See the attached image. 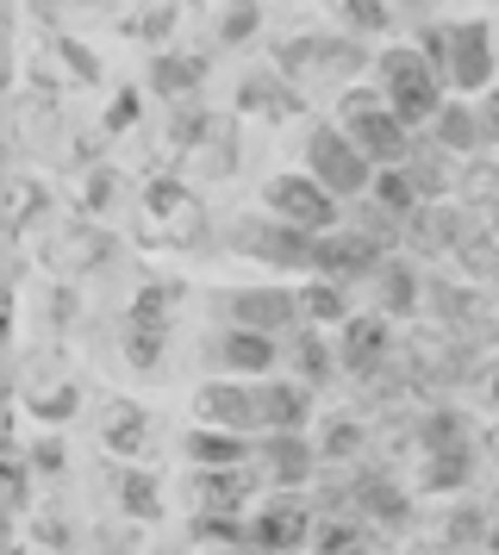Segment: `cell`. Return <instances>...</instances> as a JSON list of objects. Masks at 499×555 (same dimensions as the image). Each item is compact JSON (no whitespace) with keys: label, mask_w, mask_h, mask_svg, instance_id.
<instances>
[{"label":"cell","mask_w":499,"mask_h":555,"mask_svg":"<svg viewBox=\"0 0 499 555\" xmlns=\"http://www.w3.org/2000/svg\"><path fill=\"white\" fill-rule=\"evenodd\" d=\"M419 51L437 63V76L456 101H481L487 88H499V26L487 13L469 20H431L419 31Z\"/></svg>","instance_id":"6da1fadb"},{"label":"cell","mask_w":499,"mask_h":555,"mask_svg":"<svg viewBox=\"0 0 499 555\" xmlns=\"http://www.w3.org/2000/svg\"><path fill=\"white\" fill-rule=\"evenodd\" d=\"M274 69L294 81L299 94H312V88H356L362 69H374V51L362 38H349V31H287V38H274Z\"/></svg>","instance_id":"7a4b0ae2"},{"label":"cell","mask_w":499,"mask_h":555,"mask_svg":"<svg viewBox=\"0 0 499 555\" xmlns=\"http://www.w3.org/2000/svg\"><path fill=\"white\" fill-rule=\"evenodd\" d=\"M369 81H374V94L394 106L412 131H424L431 119H437V106L449 101L444 76H437V63L419 51V38H394V44H381Z\"/></svg>","instance_id":"3957f363"},{"label":"cell","mask_w":499,"mask_h":555,"mask_svg":"<svg viewBox=\"0 0 499 555\" xmlns=\"http://www.w3.org/2000/svg\"><path fill=\"white\" fill-rule=\"evenodd\" d=\"M331 119L349 131V144L369 156L374 169H399V163L412 156V138H419V131L406 126L394 106L374 94V81H356V88H344V94H337V106H331Z\"/></svg>","instance_id":"277c9868"},{"label":"cell","mask_w":499,"mask_h":555,"mask_svg":"<svg viewBox=\"0 0 499 555\" xmlns=\"http://www.w3.org/2000/svg\"><path fill=\"white\" fill-rule=\"evenodd\" d=\"M299 169L319 181L324 194H337L344 206L369 201L374 176H381L369 156L349 144V131L337 126V119H312V126H306V138H299Z\"/></svg>","instance_id":"5b68a950"},{"label":"cell","mask_w":499,"mask_h":555,"mask_svg":"<svg viewBox=\"0 0 499 555\" xmlns=\"http://www.w3.org/2000/svg\"><path fill=\"white\" fill-rule=\"evenodd\" d=\"M219 244L225 256H244V262H269V269H299V275H312V237L294 225H281L274 212H231L219 225Z\"/></svg>","instance_id":"8992f818"},{"label":"cell","mask_w":499,"mask_h":555,"mask_svg":"<svg viewBox=\"0 0 499 555\" xmlns=\"http://www.w3.org/2000/svg\"><path fill=\"white\" fill-rule=\"evenodd\" d=\"M256 206L274 212L281 225L306 231V237H324V231H337L349 219V206L337 201V194H324L306 169H281V176H269L263 181V194H256Z\"/></svg>","instance_id":"52a82bcc"},{"label":"cell","mask_w":499,"mask_h":555,"mask_svg":"<svg viewBox=\"0 0 499 555\" xmlns=\"http://www.w3.org/2000/svg\"><path fill=\"white\" fill-rule=\"evenodd\" d=\"M250 525V555H299L319 537V505L312 493H263L244 512Z\"/></svg>","instance_id":"ba28073f"},{"label":"cell","mask_w":499,"mask_h":555,"mask_svg":"<svg viewBox=\"0 0 499 555\" xmlns=\"http://www.w3.org/2000/svg\"><path fill=\"white\" fill-rule=\"evenodd\" d=\"M213 312H219V325H244V331H263V337H294L306 325V312H299V287H219L213 294Z\"/></svg>","instance_id":"9c48e42d"},{"label":"cell","mask_w":499,"mask_h":555,"mask_svg":"<svg viewBox=\"0 0 499 555\" xmlns=\"http://www.w3.org/2000/svg\"><path fill=\"white\" fill-rule=\"evenodd\" d=\"M138 237H144V244H169V250H194L200 237H206V206H200L175 176L150 181L144 206H138Z\"/></svg>","instance_id":"30bf717a"},{"label":"cell","mask_w":499,"mask_h":555,"mask_svg":"<svg viewBox=\"0 0 499 555\" xmlns=\"http://www.w3.org/2000/svg\"><path fill=\"white\" fill-rule=\"evenodd\" d=\"M200 362L225 380H269V375H281L287 344L263 337V331H244V325H219L200 337Z\"/></svg>","instance_id":"8fae6325"},{"label":"cell","mask_w":499,"mask_h":555,"mask_svg":"<svg viewBox=\"0 0 499 555\" xmlns=\"http://www.w3.org/2000/svg\"><path fill=\"white\" fill-rule=\"evenodd\" d=\"M319 443L306 437V430H269V437H256V475L269 493H306L312 480H319Z\"/></svg>","instance_id":"7c38bea8"},{"label":"cell","mask_w":499,"mask_h":555,"mask_svg":"<svg viewBox=\"0 0 499 555\" xmlns=\"http://www.w3.org/2000/svg\"><path fill=\"white\" fill-rule=\"evenodd\" d=\"M381 262H387V250L374 244V237H362V231L337 225V231H324V237H312V275L319 281H337V287H369L374 275H381Z\"/></svg>","instance_id":"4fadbf2b"},{"label":"cell","mask_w":499,"mask_h":555,"mask_svg":"<svg viewBox=\"0 0 499 555\" xmlns=\"http://www.w3.org/2000/svg\"><path fill=\"white\" fill-rule=\"evenodd\" d=\"M194 425L238 430V437H263V393H256V380H225V375L200 380Z\"/></svg>","instance_id":"5bb4252c"},{"label":"cell","mask_w":499,"mask_h":555,"mask_svg":"<svg viewBox=\"0 0 499 555\" xmlns=\"http://www.w3.org/2000/svg\"><path fill=\"white\" fill-rule=\"evenodd\" d=\"M387 356H394V319L387 312H356L337 325V362L356 380H381L387 375Z\"/></svg>","instance_id":"9a60e30c"},{"label":"cell","mask_w":499,"mask_h":555,"mask_svg":"<svg viewBox=\"0 0 499 555\" xmlns=\"http://www.w3.org/2000/svg\"><path fill=\"white\" fill-rule=\"evenodd\" d=\"M263 493L269 487L256 475V462H238V468H188V505L194 512H238L244 518Z\"/></svg>","instance_id":"2e32d148"},{"label":"cell","mask_w":499,"mask_h":555,"mask_svg":"<svg viewBox=\"0 0 499 555\" xmlns=\"http://www.w3.org/2000/svg\"><path fill=\"white\" fill-rule=\"evenodd\" d=\"M100 450L119 455V462H144V455L156 450V418H150V405L106 400V418H100Z\"/></svg>","instance_id":"e0dca14e"},{"label":"cell","mask_w":499,"mask_h":555,"mask_svg":"<svg viewBox=\"0 0 499 555\" xmlns=\"http://www.w3.org/2000/svg\"><path fill=\"white\" fill-rule=\"evenodd\" d=\"M256 393H263V437H269V430H312V418H319V405H312L319 393L294 375L256 380Z\"/></svg>","instance_id":"ac0fdd59"},{"label":"cell","mask_w":499,"mask_h":555,"mask_svg":"<svg viewBox=\"0 0 499 555\" xmlns=\"http://www.w3.org/2000/svg\"><path fill=\"white\" fill-rule=\"evenodd\" d=\"M419 138H431V144H437L444 156H456V163H474V156H487V138H481V113H474V101H456V94L437 106V119H431Z\"/></svg>","instance_id":"d6986e66"},{"label":"cell","mask_w":499,"mask_h":555,"mask_svg":"<svg viewBox=\"0 0 499 555\" xmlns=\"http://www.w3.org/2000/svg\"><path fill=\"white\" fill-rule=\"evenodd\" d=\"M100 480H113V500H119L125 518H138V525L163 518V480L150 462H113V468H100Z\"/></svg>","instance_id":"ffe728a7"},{"label":"cell","mask_w":499,"mask_h":555,"mask_svg":"<svg viewBox=\"0 0 499 555\" xmlns=\"http://www.w3.org/2000/svg\"><path fill=\"white\" fill-rule=\"evenodd\" d=\"M206 69H213V56H194V51H150V69L144 81L156 88V101H194L200 88H206Z\"/></svg>","instance_id":"44dd1931"},{"label":"cell","mask_w":499,"mask_h":555,"mask_svg":"<svg viewBox=\"0 0 499 555\" xmlns=\"http://www.w3.org/2000/svg\"><path fill=\"white\" fill-rule=\"evenodd\" d=\"M238 113H263V119H287V113H306V94H299L294 81L281 76V69H250L238 81Z\"/></svg>","instance_id":"7402d4cb"},{"label":"cell","mask_w":499,"mask_h":555,"mask_svg":"<svg viewBox=\"0 0 499 555\" xmlns=\"http://www.w3.org/2000/svg\"><path fill=\"white\" fill-rule=\"evenodd\" d=\"M100 262H113V237L100 225H69L50 237V269L69 281V275H88V269H100Z\"/></svg>","instance_id":"603a6c76"},{"label":"cell","mask_w":499,"mask_h":555,"mask_svg":"<svg viewBox=\"0 0 499 555\" xmlns=\"http://www.w3.org/2000/svg\"><path fill=\"white\" fill-rule=\"evenodd\" d=\"M281 369H287L294 380H306L312 393H319V387H331V380L344 375V362H337V350H331V344L319 337V325H299L294 337H287V362H281Z\"/></svg>","instance_id":"cb8c5ba5"},{"label":"cell","mask_w":499,"mask_h":555,"mask_svg":"<svg viewBox=\"0 0 499 555\" xmlns=\"http://www.w3.org/2000/svg\"><path fill=\"white\" fill-rule=\"evenodd\" d=\"M181 455H188V468H238V462H256V437L194 425L181 437Z\"/></svg>","instance_id":"d4e9b609"},{"label":"cell","mask_w":499,"mask_h":555,"mask_svg":"<svg viewBox=\"0 0 499 555\" xmlns=\"http://www.w3.org/2000/svg\"><path fill=\"white\" fill-rule=\"evenodd\" d=\"M474 462H481V443H462V450H424L419 455V493H456V487H469Z\"/></svg>","instance_id":"484cf974"},{"label":"cell","mask_w":499,"mask_h":555,"mask_svg":"<svg viewBox=\"0 0 499 555\" xmlns=\"http://www.w3.org/2000/svg\"><path fill=\"white\" fill-rule=\"evenodd\" d=\"M374 287V306H381V312H387V319H412V312H419V269H412V262H406V256H387V262H381V275L369 281Z\"/></svg>","instance_id":"4316f807"},{"label":"cell","mask_w":499,"mask_h":555,"mask_svg":"<svg viewBox=\"0 0 499 555\" xmlns=\"http://www.w3.org/2000/svg\"><path fill=\"white\" fill-rule=\"evenodd\" d=\"M188 156H194V169L206 181H225L231 169H238V119L213 113V119H206V131H200V144Z\"/></svg>","instance_id":"83f0119b"},{"label":"cell","mask_w":499,"mask_h":555,"mask_svg":"<svg viewBox=\"0 0 499 555\" xmlns=\"http://www.w3.org/2000/svg\"><path fill=\"white\" fill-rule=\"evenodd\" d=\"M331 26L369 44V38H394V31H399V13H394V0H337Z\"/></svg>","instance_id":"f1b7e54d"},{"label":"cell","mask_w":499,"mask_h":555,"mask_svg":"<svg viewBox=\"0 0 499 555\" xmlns=\"http://www.w3.org/2000/svg\"><path fill=\"white\" fill-rule=\"evenodd\" d=\"M299 312H306V325H344V319H356L349 287H337V281H319V275L299 281Z\"/></svg>","instance_id":"f546056e"},{"label":"cell","mask_w":499,"mask_h":555,"mask_svg":"<svg viewBox=\"0 0 499 555\" xmlns=\"http://www.w3.org/2000/svg\"><path fill=\"white\" fill-rule=\"evenodd\" d=\"M188 543L194 550H250V525L238 512H194L188 518Z\"/></svg>","instance_id":"4dcf8cb0"},{"label":"cell","mask_w":499,"mask_h":555,"mask_svg":"<svg viewBox=\"0 0 499 555\" xmlns=\"http://www.w3.org/2000/svg\"><path fill=\"white\" fill-rule=\"evenodd\" d=\"M349 225L362 231V237H374V244H381L387 256L406 250V237H412V225H406L399 212H387L381 201H356V206H349Z\"/></svg>","instance_id":"1f68e13d"},{"label":"cell","mask_w":499,"mask_h":555,"mask_svg":"<svg viewBox=\"0 0 499 555\" xmlns=\"http://www.w3.org/2000/svg\"><path fill=\"white\" fill-rule=\"evenodd\" d=\"M25 405H31V418L44 430H56V425H69L75 412H81V387L75 380H56V387H31L25 393Z\"/></svg>","instance_id":"d6a6232c"},{"label":"cell","mask_w":499,"mask_h":555,"mask_svg":"<svg viewBox=\"0 0 499 555\" xmlns=\"http://www.w3.org/2000/svg\"><path fill=\"white\" fill-rule=\"evenodd\" d=\"M312 443H319V455L331 462V468H356V455H362V443H369V430L344 412V418H331L324 437H312Z\"/></svg>","instance_id":"836d02e7"},{"label":"cell","mask_w":499,"mask_h":555,"mask_svg":"<svg viewBox=\"0 0 499 555\" xmlns=\"http://www.w3.org/2000/svg\"><path fill=\"white\" fill-rule=\"evenodd\" d=\"M169 300H181V281H144V287H138V300H131V319H125V325L169 331V312H175Z\"/></svg>","instance_id":"e575fe53"},{"label":"cell","mask_w":499,"mask_h":555,"mask_svg":"<svg viewBox=\"0 0 499 555\" xmlns=\"http://www.w3.org/2000/svg\"><path fill=\"white\" fill-rule=\"evenodd\" d=\"M369 201H381L387 212H399L406 225H412V219L424 212L419 188H412V176H406V169H381V176H374V188H369Z\"/></svg>","instance_id":"d590c367"},{"label":"cell","mask_w":499,"mask_h":555,"mask_svg":"<svg viewBox=\"0 0 499 555\" xmlns=\"http://www.w3.org/2000/svg\"><path fill=\"white\" fill-rule=\"evenodd\" d=\"M256 26H263V0H225V7H219V44H225V51L250 44Z\"/></svg>","instance_id":"8d00e7d4"},{"label":"cell","mask_w":499,"mask_h":555,"mask_svg":"<svg viewBox=\"0 0 499 555\" xmlns=\"http://www.w3.org/2000/svg\"><path fill=\"white\" fill-rule=\"evenodd\" d=\"M125 362H131L138 375H163V331L125 325Z\"/></svg>","instance_id":"74e56055"},{"label":"cell","mask_w":499,"mask_h":555,"mask_svg":"<svg viewBox=\"0 0 499 555\" xmlns=\"http://www.w3.org/2000/svg\"><path fill=\"white\" fill-rule=\"evenodd\" d=\"M20 455L31 462V475H63V468H69V450H63V437H56V430H38Z\"/></svg>","instance_id":"f35d334b"},{"label":"cell","mask_w":499,"mask_h":555,"mask_svg":"<svg viewBox=\"0 0 499 555\" xmlns=\"http://www.w3.org/2000/svg\"><path fill=\"white\" fill-rule=\"evenodd\" d=\"M113 201H119V176H113V169H94V176H88V188H81V212H88V219H100Z\"/></svg>","instance_id":"ab89813d"},{"label":"cell","mask_w":499,"mask_h":555,"mask_svg":"<svg viewBox=\"0 0 499 555\" xmlns=\"http://www.w3.org/2000/svg\"><path fill=\"white\" fill-rule=\"evenodd\" d=\"M13 201H20V206H13V231H31V225H38V212H44V188H38V181H13Z\"/></svg>","instance_id":"60d3db41"},{"label":"cell","mask_w":499,"mask_h":555,"mask_svg":"<svg viewBox=\"0 0 499 555\" xmlns=\"http://www.w3.org/2000/svg\"><path fill=\"white\" fill-rule=\"evenodd\" d=\"M7 512H31V462H25L20 450L7 455Z\"/></svg>","instance_id":"b9f144b4"},{"label":"cell","mask_w":499,"mask_h":555,"mask_svg":"<svg viewBox=\"0 0 499 555\" xmlns=\"http://www.w3.org/2000/svg\"><path fill=\"white\" fill-rule=\"evenodd\" d=\"M56 56L69 63V76H75V81H88V88L100 81V63L88 56V44H75V38H56Z\"/></svg>","instance_id":"7bdbcfd3"},{"label":"cell","mask_w":499,"mask_h":555,"mask_svg":"<svg viewBox=\"0 0 499 555\" xmlns=\"http://www.w3.org/2000/svg\"><path fill=\"white\" fill-rule=\"evenodd\" d=\"M474 113H481V138H487V156L499 151V88H487L481 101H474Z\"/></svg>","instance_id":"ee69618b"},{"label":"cell","mask_w":499,"mask_h":555,"mask_svg":"<svg viewBox=\"0 0 499 555\" xmlns=\"http://www.w3.org/2000/svg\"><path fill=\"white\" fill-rule=\"evenodd\" d=\"M131 119H138V94L125 88L119 101H113V113H106V138H113V131H125V126H131Z\"/></svg>","instance_id":"f6af8a7d"},{"label":"cell","mask_w":499,"mask_h":555,"mask_svg":"<svg viewBox=\"0 0 499 555\" xmlns=\"http://www.w3.org/2000/svg\"><path fill=\"white\" fill-rule=\"evenodd\" d=\"M75 319V294L63 287V294H50V325H69Z\"/></svg>","instance_id":"bcb514c9"},{"label":"cell","mask_w":499,"mask_h":555,"mask_svg":"<svg viewBox=\"0 0 499 555\" xmlns=\"http://www.w3.org/2000/svg\"><path fill=\"white\" fill-rule=\"evenodd\" d=\"M481 400L499 412V362H487V369H481Z\"/></svg>","instance_id":"7dc6e473"},{"label":"cell","mask_w":499,"mask_h":555,"mask_svg":"<svg viewBox=\"0 0 499 555\" xmlns=\"http://www.w3.org/2000/svg\"><path fill=\"white\" fill-rule=\"evenodd\" d=\"M481 450L494 455V468H499V430H487V443H481Z\"/></svg>","instance_id":"c3c4849f"},{"label":"cell","mask_w":499,"mask_h":555,"mask_svg":"<svg viewBox=\"0 0 499 555\" xmlns=\"http://www.w3.org/2000/svg\"><path fill=\"white\" fill-rule=\"evenodd\" d=\"M481 555H499V525L487 530V550H481Z\"/></svg>","instance_id":"681fc988"},{"label":"cell","mask_w":499,"mask_h":555,"mask_svg":"<svg viewBox=\"0 0 499 555\" xmlns=\"http://www.w3.org/2000/svg\"><path fill=\"white\" fill-rule=\"evenodd\" d=\"M487 231H494V237H499V206H487Z\"/></svg>","instance_id":"f907efd6"},{"label":"cell","mask_w":499,"mask_h":555,"mask_svg":"<svg viewBox=\"0 0 499 555\" xmlns=\"http://www.w3.org/2000/svg\"><path fill=\"white\" fill-rule=\"evenodd\" d=\"M206 555H250V550H206Z\"/></svg>","instance_id":"816d5d0a"},{"label":"cell","mask_w":499,"mask_h":555,"mask_svg":"<svg viewBox=\"0 0 499 555\" xmlns=\"http://www.w3.org/2000/svg\"><path fill=\"white\" fill-rule=\"evenodd\" d=\"M494 26H499V13H494Z\"/></svg>","instance_id":"f5cc1de1"},{"label":"cell","mask_w":499,"mask_h":555,"mask_svg":"<svg viewBox=\"0 0 499 555\" xmlns=\"http://www.w3.org/2000/svg\"><path fill=\"white\" fill-rule=\"evenodd\" d=\"M494 163H499V156H494Z\"/></svg>","instance_id":"db71d44e"},{"label":"cell","mask_w":499,"mask_h":555,"mask_svg":"<svg viewBox=\"0 0 499 555\" xmlns=\"http://www.w3.org/2000/svg\"><path fill=\"white\" fill-rule=\"evenodd\" d=\"M494 281H499V275H494Z\"/></svg>","instance_id":"11a10c76"}]
</instances>
